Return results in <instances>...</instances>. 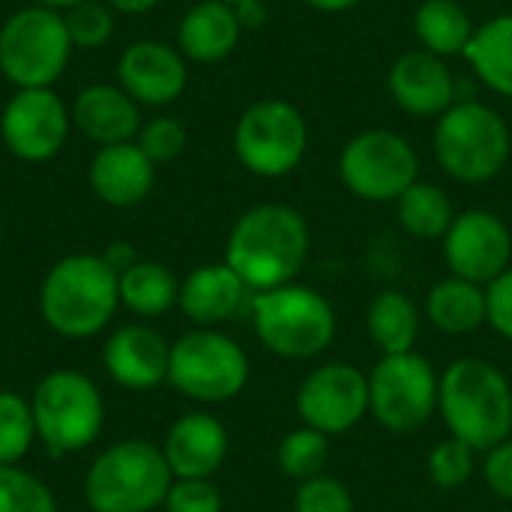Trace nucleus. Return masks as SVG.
Returning <instances> with one entry per match:
<instances>
[{"label":"nucleus","mask_w":512,"mask_h":512,"mask_svg":"<svg viewBox=\"0 0 512 512\" xmlns=\"http://www.w3.org/2000/svg\"><path fill=\"white\" fill-rule=\"evenodd\" d=\"M309 147V126L297 105L285 99H261L249 105L234 129V153L255 177L291 174Z\"/></svg>","instance_id":"9d476101"},{"label":"nucleus","mask_w":512,"mask_h":512,"mask_svg":"<svg viewBox=\"0 0 512 512\" xmlns=\"http://www.w3.org/2000/svg\"><path fill=\"white\" fill-rule=\"evenodd\" d=\"M117 12H126V15H141V12H150L159 0H108Z\"/></svg>","instance_id":"79ce46f5"},{"label":"nucleus","mask_w":512,"mask_h":512,"mask_svg":"<svg viewBox=\"0 0 512 512\" xmlns=\"http://www.w3.org/2000/svg\"><path fill=\"white\" fill-rule=\"evenodd\" d=\"M225 501L213 480H174L165 498L168 512H222Z\"/></svg>","instance_id":"e433bc0d"},{"label":"nucleus","mask_w":512,"mask_h":512,"mask_svg":"<svg viewBox=\"0 0 512 512\" xmlns=\"http://www.w3.org/2000/svg\"><path fill=\"white\" fill-rule=\"evenodd\" d=\"M474 474V450L459 441V438H447L438 447H432L429 453V477L438 489H459L471 480Z\"/></svg>","instance_id":"473e14b6"},{"label":"nucleus","mask_w":512,"mask_h":512,"mask_svg":"<svg viewBox=\"0 0 512 512\" xmlns=\"http://www.w3.org/2000/svg\"><path fill=\"white\" fill-rule=\"evenodd\" d=\"M72 54V39L63 15L48 6L12 12L0 27V72L18 87H51Z\"/></svg>","instance_id":"1a4fd4ad"},{"label":"nucleus","mask_w":512,"mask_h":512,"mask_svg":"<svg viewBox=\"0 0 512 512\" xmlns=\"http://www.w3.org/2000/svg\"><path fill=\"white\" fill-rule=\"evenodd\" d=\"M396 213L402 228L417 240H444L456 219L450 195L441 186L423 180H417L411 189L399 195Z\"/></svg>","instance_id":"c85d7f7f"},{"label":"nucleus","mask_w":512,"mask_h":512,"mask_svg":"<svg viewBox=\"0 0 512 512\" xmlns=\"http://www.w3.org/2000/svg\"><path fill=\"white\" fill-rule=\"evenodd\" d=\"M0 512H57L54 492L18 465H0Z\"/></svg>","instance_id":"2f4dec72"},{"label":"nucleus","mask_w":512,"mask_h":512,"mask_svg":"<svg viewBox=\"0 0 512 512\" xmlns=\"http://www.w3.org/2000/svg\"><path fill=\"white\" fill-rule=\"evenodd\" d=\"M138 147L153 165L171 162L186 147V126L174 117H156L138 132Z\"/></svg>","instance_id":"c9c22d12"},{"label":"nucleus","mask_w":512,"mask_h":512,"mask_svg":"<svg viewBox=\"0 0 512 512\" xmlns=\"http://www.w3.org/2000/svg\"><path fill=\"white\" fill-rule=\"evenodd\" d=\"M3 144L21 162H48L60 153L69 135V114L48 87L18 90L0 117Z\"/></svg>","instance_id":"4468645a"},{"label":"nucleus","mask_w":512,"mask_h":512,"mask_svg":"<svg viewBox=\"0 0 512 512\" xmlns=\"http://www.w3.org/2000/svg\"><path fill=\"white\" fill-rule=\"evenodd\" d=\"M0 237H3V222H0Z\"/></svg>","instance_id":"49530a36"},{"label":"nucleus","mask_w":512,"mask_h":512,"mask_svg":"<svg viewBox=\"0 0 512 512\" xmlns=\"http://www.w3.org/2000/svg\"><path fill=\"white\" fill-rule=\"evenodd\" d=\"M234 9H237V18H240L243 27H258L267 18V9H264L261 0H249V3H240Z\"/></svg>","instance_id":"a19ab883"},{"label":"nucleus","mask_w":512,"mask_h":512,"mask_svg":"<svg viewBox=\"0 0 512 512\" xmlns=\"http://www.w3.org/2000/svg\"><path fill=\"white\" fill-rule=\"evenodd\" d=\"M297 512H354V498L348 486L336 477L318 474L306 483H300L294 495Z\"/></svg>","instance_id":"f704fd0d"},{"label":"nucleus","mask_w":512,"mask_h":512,"mask_svg":"<svg viewBox=\"0 0 512 512\" xmlns=\"http://www.w3.org/2000/svg\"><path fill=\"white\" fill-rule=\"evenodd\" d=\"M393 102L414 117H441L456 105V78L444 57L432 51H408L387 72Z\"/></svg>","instance_id":"a211bd4d"},{"label":"nucleus","mask_w":512,"mask_h":512,"mask_svg":"<svg viewBox=\"0 0 512 512\" xmlns=\"http://www.w3.org/2000/svg\"><path fill=\"white\" fill-rule=\"evenodd\" d=\"M36 441L51 456H75L96 444L105 426V402L93 378L78 369L42 375L30 396Z\"/></svg>","instance_id":"39448f33"},{"label":"nucleus","mask_w":512,"mask_h":512,"mask_svg":"<svg viewBox=\"0 0 512 512\" xmlns=\"http://www.w3.org/2000/svg\"><path fill=\"white\" fill-rule=\"evenodd\" d=\"M327 456H330L327 435L312 429V426H303V429H294V432H288L282 438L276 462H279V471L285 477H291L297 483H306V480L324 474Z\"/></svg>","instance_id":"c756f323"},{"label":"nucleus","mask_w":512,"mask_h":512,"mask_svg":"<svg viewBox=\"0 0 512 512\" xmlns=\"http://www.w3.org/2000/svg\"><path fill=\"white\" fill-rule=\"evenodd\" d=\"M162 456L174 480H210L225 465L228 429L207 411H189L171 423Z\"/></svg>","instance_id":"6ab92c4d"},{"label":"nucleus","mask_w":512,"mask_h":512,"mask_svg":"<svg viewBox=\"0 0 512 512\" xmlns=\"http://www.w3.org/2000/svg\"><path fill=\"white\" fill-rule=\"evenodd\" d=\"M78 3H87V0H39V6H48V9H72Z\"/></svg>","instance_id":"c03bdc74"},{"label":"nucleus","mask_w":512,"mask_h":512,"mask_svg":"<svg viewBox=\"0 0 512 512\" xmlns=\"http://www.w3.org/2000/svg\"><path fill=\"white\" fill-rule=\"evenodd\" d=\"M438 408L450 435L474 453H489L510 441L512 387L504 372L486 360L462 357L450 363L441 375Z\"/></svg>","instance_id":"7ed1b4c3"},{"label":"nucleus","mask_w":512,"mask_h":512,"mask_svg":"<svg viewBox=\"0 0 512 512\" xmlns=\"http://www.w3.org/2000/svg\"><path fill=\"white\" fill-rule=\"evenodd\" d=\"M444 258L453 276L489 285L510 270L512 234L501 216L489 210H465L444 237Z\"/></svg>","instance_id":"2eb2a0df"},{"label":"nucleus","mask_w":512,"mask_h":512,"mask_svg":"<svg viewBox=\"0 0 512 512\" xmlns=\"http://www.w3.org/2000/svg\"><path fill=\"white\" fill-rule=\"evenodd\" d=\"M36 441L30 399L0 390V465H18Z\"/></svg>","instance_id":"7c9ffc66"},{"label":"nucleus","mask_w":512,"mask_h":512,"mask_svg":"<svg viewBox=\"0 0 512 512\" xmlns=\"http://www.w3.org/2000/svg\"><path fill=\"white\" fill-rule=\"evenodd\" d=\"M426 315L438 330H444L450 336L474 333L477 327H483L489 321L486 288L477 282L450 276L429 291Z\"/></svg>","instance_id":"b1692460"},{"label":"nucleus","mask_w":512,"mask_h":512,"mask_svg":"<svg viewBox=\"0 0 512 512\" xmlns=\"http://www.w3.org/2000/svg\"><path fill=\"white\" fill-rule=\"evenodd\" d=\"M240 33L243 24L234 6L222 0H201L183 15L177 27V45L180 54L195 63H219L237 48Z\"/></svg>","instance_id":"5701e85b"},{"label":"nucleus","mask_w":512,"mask_h":512,"mask_svg":"<svg viewBox=\"0 0 512 512\" xmlns=\"http://www.w3.org/2000/svg\"><path fill=\"white\" fill-rule=\"evenodd\" d=\"M174 474L162 447L126 438L105 447L84 474V501L93 512H153L165 507Z\"/></svg>","instance_id":"20e7f679"},{"label":"nucleus","mask_w":512,"mask_h":512,"mask_svg":"<svg viewBox=\"0 0 512 512\" xmlns=\"http://www.w3.org/2000/svg\"><path fill=\"white\" fill-rule=\"evenodd\" d=\"M432 147L453 180L489 183L510 162L512 132L495 108L483 102H459L438 117Z\"/></svg>","instance_id":"423d86ee"},{"label":"nucleus","mask_w":512,"mask_h":512,"mask_svg":"<svg viewBox=\"0 0 512 512\" xmlns=\"http://www.w3.org/2000/svg\"><path fill=\"white\" fill-rule=\"evenodd\" d=\"M486 306H489V324L512 342V267L501 273L486 288Z\"/></svg>","instance_id":"4c0bfd02"},{"label":"nucleus","mask_w":512,"mask_h":512,"mask_svg":"<svg viewBox=\"0 0 512 512\" xmlns=\"http://www.w3.org/2000/svg\"><path fill=\"white\" fill-rule=\"evenodd\" d=\"M297 414L327 438L342 435L369 414V378L351 363H327L300 384Z\"/></svg>","instance_id":"ddd939ff"},{"label":"nucleus","mask_w":512,"mask_h":512,"mask_svg":"<svg viewBox=\"0 0 512 512\" xmlns=\"http://www.w3.org/2000/svg\"><path fill=\"white\" fill-rule=\"evenodd\" d=\"M441 378L435 366L417 351L384 354L369 375V411L372 417L396 432L408 435L423 429L438 411Z\"/></svg>","instance_id":"9b49d317"},{"label":"nucleus","mask_w":512,"mask_h":512,"mask_svg":"<svg viewBox=\"0 0 512 512\" xmlns=\"http://www.w3.org/2000/svg\"><path fill=\"white\" fill-rule=\"evenodd\" d=\"M120 87L141 105H168L180 99L189 81V69L180 51L165 42H132L117 66Z\"/></svg>","instance_id":"f3484780"},{"label":"nucleus","mask_w":512,"mask_h":512,"mask_svg":"<svg viewBox=\"0 0 512 512\" xmlns=\"http://www.w3.org/2000/svg\"><path fill=\"white\" fill-rule=\"evenodd\" d=\"M309 255V225L288 204L246 210L228 234L225 264L255 294L294 282Z\"/></svg>","instance_id":"f257e3e1"},{"label":"nucleus","mask_w":512,"mask_h":512,"mask_svg":"<svg viewBox=\"0 0 512 512\" xmlns=\"http://www.w3.org/2000/svg\"><path fill=\"white\" fill-rule=\"evenodd\" d=\"M339 177L348 192L363 201H399L420 177V156L411 141L393 129H363L345 144Z\"/></svg>","instance_id":"f8f14e48"},{"label":"nucleus","mask_w":512,"mask_h":512,"mask_svg":"<svg viewBox=\"0 0 512 512\" xmlns=\"http://www.w3.org/2000/svg\"><path fill=\"white\" fill-rule=\"evenodd\" d=\"M168 360L171 342H165V336L147 324L117 327L102 348V366L108 378L132 393H147L165 384Z\"/></svg>","instance_id":"dca6fc26"},{"label":"nucleus","mask_w":512,"mask_h":512,"mask_svg":"<svg viewBox=\"0 0 512 512\" xmlns=\"http://www.w3.org/2000/svg\"><path fill=\"white\" fill-rule=\"evenodd\" d=\"M102 261L120 276V273H126L135 261H138V255H135V246L132 243H123V240H117V243H111L105 252H102Z\"/></svg>","instance_id":"ea45409f"},{"label":"nucleus","mask_w":512,"mask_h":512,"mask_svg":"<svg viewBox=\"0 0 512 512\" xmlns=\"http://www.w3.org/2000/svg\"><path fill=\"white\" fill-rule=\"evenodd\" d=\"M168 384L192 402H231L249 384V357L216 327H195L171 345Z\"/></svg>","instance_id":"6e6552de"},{"label":"nucleus","mask_w":512,"mask_h":512,"mask_svg":"<svg viewBox=\"0 0 512 512\" xmlns=\"http://www.w3.org/2000/svg\"><path fill=\"white\" fill-rule=\"evenodd\" d=\"M465 57L492 93L512 99V12L477 27Z\"/></svg>","instance_id":"393cba45"},{"label":"nucleus","mask_w":512,"mask_h":512,"mask_svg":"<svg viewBox=\"0 0 512 512\" xmlns=\"http://www.w3.org/2000/svg\"><path fill=\"white\" fill-rule=\"evenodd\" d=\"M483 477H486L489 489L498 498L512 501V441H504V444H498L495 450L486 453Z\"/></svg>","instance_id":"58836bf2"},{"label":"nucleus","mask_w":512,"mask_h":512,"mask_svg":"<svg viewBox=\"0 0 512 512\" xmlns=\"http://www.w3.org/2000/svg\"><path fill=\"white\" fill-rule=\"evenodd\" d=\"M414 33L423 42V51L456 57L471 45L474 24L459 0H423L414 12Z\"/></svg>","instance_id":"bb28decb"},{"label":"nucleus","mask_w":512,"mask_h":512,"mask_svg":"<svg viewBox=\"0 0 512 512\" xmlns=\"http://www.w3.org/2000/svg\"><path fill=\"white\" fill-rule=\"evenodd\" d=\"M366 327L372 342L384 354H408L420 336V312L411 297L399 291H384L372 300Z\"/></svg>","instance_id":"cd10ccee"},{"label":"nucleus","mask_w":512,"mask_h":512,"mask_svg":"<svg viewBox=\"0 0 512 512\" xmlns=\"http://www.w3.org/2000/svg\"><path fill=\"white\" fill-rule=\"evenodd\" d=\"M306 3L312 9H318V12H348L357 3H363V0H306Z\"/></svg>","instance_id":"37998d69"},{"label":"nucleus","mask_w":512,"mask_h":512,"mask_svg":"<svg viewBox=\"0 0 512 512\" xmlns=\"http://www.w3.org/2000/svg\"><path fill=\"white\" fill-rule=\"evenodd\" d=\"M117 306V273L102 255H66L39 285V315L45 327L63 339H93L111 324Z\"/></svg>","instance_id":"f03ea898"},{"label":"nucleus","mask_w":512,"mask_h":512,"mask_svg":"<svg viewBox=\"0 0 512 512\" xmlns=\"http://www.w3.org/2000/svg\"><path fill=\"white\" fill-rule=\"evenodd\" d=\"M222 3H228V6H240V3H249V0H222Z\"/></svg>","instance_id":"a18cd8bd"},{"label":"nucleus","mask_w":512,"mask_h":512,"mask_svg":"<svg viewBox=\"0 0 512 512\" xmlns=\"http://www.w3.org/2000/svg\"><path fill=\"white\" fill-rule=\"evenodd\" d=\"M249 297V288L243 279L222 261V264H204L195 267L180 282L177 306L180 312L198 324V327H216L228 318H234Z\"/></svg>","instance_id":"aec40b11"},{"label":"nucleus","mask_w":512,"mask_h":512,"mask_svg":"<svg viewBox=\"0 0 512 512\" xmlns=\"http://www.w3.org/2000/svg\"><path fill=\"white\" fill-rule=\"evenodd\" d=\"M72 120L99 147L132 141L141 132L138 102L114 84L84 87L72 105Z\"/></svg>","instance_id":"4be33fe9"},{"label":"nucleus","mask_w":512,"mask_h":512,"mask_svg":"<svg viewBox=\"0 0 512 512\" xmlns=\"http://www.w3.org/2000/svg\"><path fill=\"white\" fill-rule=\"evenodd\" d=\"M153 162L132 141L99 147L90 162V186L111 207H135L153 189Z\"/></svg>","instance_id":"412c9836"},{"label":"nucleus","mask_w":512,"mask_h":512,"mask_svg":"<svg viewBox=\"0 0 512 512\" xmlns=\"http://www.w3.org/2000/svg\"><path fill=\"white\" fill-rule=\"evenodd\" d=\"M63 21H66L72 45H78V48H102L114 33L111 9L96 3V0H87V3H78V6L66 9Z\"/></svg>","instance_id":"72a5a7b5"},{"label":"nucleus","mask_w":512,"mask_h":512,"mask_svg":"<svg viewBox=\"0 0 512 512\" xmlns=\"http://www.w3.org/2000/svg\"><path fill=\"white\" fill-rule=\"evenodd\" d=\"M252 327L267 351L288 360H309L333 342L336 315L315 288L288 282L252 297Z\"/></svg>","instance_id":"0eeeda50"},{"label":"nucleus","mask_w":512,"mask_h":512,"mask_svg":"<svg viewBox=\"0 0 512 512\" xmlns=\"http://www.w3.org/2000/svg\"><path fill=\"white\" fill-rule=\"evenodd\" d=\"M120 306L138 318H159L177 306L180 282L159 261H135L126 273L117 276Z\"/></svg>","instance_id":"a878e982"}]
</instances>
